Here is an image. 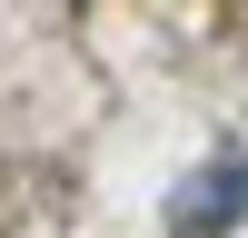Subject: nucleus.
Wrapping results in <instances>:
<instances>
[{
    "label": "nucleus",
    "mask_w": 248,
    "mask_h": 238,
    "mask_svg": "<svg viewBox=\"0 0 248 238\" xmlns=\"http://www.w3.org/2000/svg\"><path fill=\"white\" fill-rule=\"evenodd\" d=\"M238 218H248V149L209 159V169L169 198V238H218V228H238Z\"/></svg>",
    "instance_id": "obj_1"
}]
</instances>
